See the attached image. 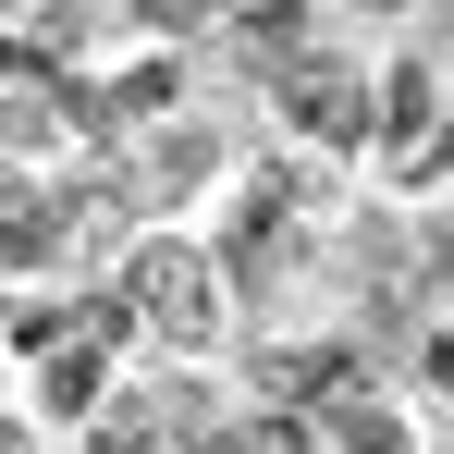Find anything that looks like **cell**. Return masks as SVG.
Wrapping results in <instances>:
<instances>
[{
  "label": "cell",
  "instance_id": "6da1fadb",
  "mask_svg": "<svg viewBox=\"0 0 454 454\" xmlns=\"http://www.w3.org/2000/svg\"><path fill=\"white\" fill-rule=\"evenodd\" d=\"M136 307H148L172 344H209V319H222V307H209V258H197V246H148V258H136Z\"/></svg>",
  "mask_w": 454,
  "mask_h": 454
},
{
  "label": "cell",
  "instance_id": "7a4b0ae2",
  "mask_svg": "<svg viewBox=\"0 0 454 454\" xmlns=\"http://www.w3.org/2000/svg\"><path fill=\"white\" fill-rule=\"evenodd\" d=\"M295 123H307V136H356V74H332V62L295 74Z\"/></svg>",
  "mask_w": 454,
  "mask_h": 454
},
{
  "label": "cell",
  "instance_id": "3957f363",
  "mask_svg": "<svg viewBox=\"0 0 454 454\" xmlns=\"http://www.w3.org/2000/svg\"><path fill=\"white\" fill-rule=\"evenodd\" d=\"M430 380H442V405H454V332H430Z\"/></svg>",
  "mask_w": 454,
  "mask_h": 454
}]
</instances>
